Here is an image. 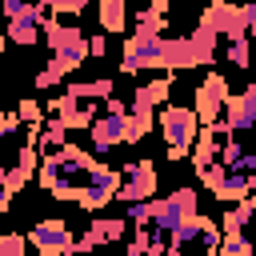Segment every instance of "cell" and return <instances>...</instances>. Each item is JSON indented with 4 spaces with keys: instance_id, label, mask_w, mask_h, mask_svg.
I'll list each match as a JSON object with an SVG mask.
<instances>
[{
    "instance_id": "obj_1",
    "label": "cell",
    "mask_w": 256,
    "mask_h": 256,
    "mask_svg": "<svg viewBox=\"0 0 256 256\" xmlns=\"http://www.w3.org/2000/svg\"><path fill=\"white\" fill-rule=\"evenodd\" d=\"M44 40H48V48H52V60L48 64H56L60 72H76L80 64H84V56H88V40H84V32L76 28V24H64V20H56L52 12H48V20H44Z\"/></svg>"
},
{
    "instance_id": "obj_2",
    "label": "cell",
    "mask_w": 256,
    "mask_h": 256,
    "mask_svg": "<svg viewBox=\"0 0 256 256\" xmlns=\"http://www.w3.org/2000/svg\"><path fill=\"white\" fill-rule=\"evenodd\" d=\"M196 132H200V124H196L192 108H180V104L160 108V136L168 140V160H184L196 144Z\"/></svg>"
},
{
    "instance_id": "obj_3",
    "label": "cell",
    "mask_w": 256,
    "mask_h": 256,
    "mask_svg": "<svg viewBox=\"0 0 256 256\" xmlns=\"http://www.w3.org/2000/svg\"><path fill=\"white\" fill-rule=\"evenodd\" d=\"M160 56H164V36L132 32L128 44H124V56H120V72L124 76H136L140 68H160Z\"/></svg>"
},
{
    "instance_id": "obj_4",
    "label": "cell",
    "mask_w": 256,
    "mask_h": 256,
    "mask_svg": "<svg viewBox=\"0 0 256 256\" xmlns=\"http://www.w3.org/2000/svg\"><path fill=\"white\" fill-rule=\"evenodd\" d=\"M224 104H228V80H224L220 72H208V76H204V84L196 88V104H192L196 124H200V128H212V124L220 120Z\"/></svg>"
},
{
    "instance_id": "obj_5",
    "label": "cell",
    "mask_w": 256,
    "mask_h": 256,
    "mask_svg": "<svg viewBox=\"0 0 256 256\" xmlns=\"http://www.w3.org/2000/svg\"><path fill=\"white\" fill-rule=\"evenodd\" d=\"M120 176L124 180H120L116 200H124V204H148V200H156V168H152V160H132Z\"/></svg>"
},
{
    "instance_id": "obj_6",
    "label": "cell",
    "mask_w": 256,
    "mask_h": 256,
    "mask_svg": "<svg viewBox=\"0 0 256 256\" xmlns=\"http://www.w3.org/2000/svg\"><path fill=\"white\" fill-rule=\"evenodd\" d=\"M28 244L36 248V256H72L76 252V236L64 220H44L28 232Z\"/></svg>"
},
{
    "instance_id": "obj_7",
    "label": "cell",
    "mask_w": 256,
    "mask_h": 256,
    "mask_svg": "<svg viewBox=\"0 0 256 256\" xmlns=\"http://www.w3.org/2000/svg\"><path fill=\"white\" fill-rule=\"evenodd\" d=\"M200 28H204V32H212V36H220V32H224V40H228V44H232V40H248V24H244V16H240V8H236V4H212V8H204Z\"/></svg>"
},
{
    "instance_id": "obj_8",
    "label": "cell",
    "mask_w": 256,
    "mask_h": 256,
    "mask_svg": "<svg viewBox=\"0 0 256 256\" xmlns=\"http://www.w3.org/2000/svg\"><path fill=\"white\" fill-rule=\"evenodd\" d=\"M88 136H92V144H96L100 156L112 152V148L124 144V136H128V112H104V116H96L92 128H88Z\"/></svg>"
},
{
    "instance_id": "obj_9",
    "label": "cell",
    "mask_w": 256,
    "mask_h": 256,
    "mask_svg": "<svg viewBox=\"0 0 256 256\" xmlns=\"http://www.w3.org/2000/svg\"><path fill=\"white\" fill-rule=\"evenodd\" d=\"M160 68H164V72L196 68V56H192V44H188V36H164V56H160Z\"/></svg>"
},
{
    "instance_id": "obj_10",
    "label": "cell",
    "mask_w": 256,
    "mask_h": 256,
    "mask_svg": "<svg viewBox=\"0 0 256 256\" xmlns=\"http://www.w3.org/2000/svg\"><path fill=\"white\" fill-rule=\"evenodd\" d=\"M252 188H256V180H252V176H244V172H228V176L212 188V196H216L220 204H244Z\"/></svg>"
},
{
    "instance_id": "obj_11",
    "label": "cell",
    "mask_w": 256,
    "mask_h": 256,
    "mask_svg": "<svg viewBox=\"0 0 256 256\" xmlns=\"http://www.w3.org/2000/svg\"><path fill=\"white\" fill-rule=\"evenodd\" d=\"M220 144H224V140H220L212 128H200V132H196V144H192V164H196V172H200V176H204V172L216 164Z\"/></svg>"
},
{
    "instance_id": "obj_12",
    "label": "cell",
    "mask_w": 256,
    "mask_h": 256,
    "mask_svg": "<svg viewBox=\"0 0 256 256\" xmlns=\"http://www.w3.org/2000/svg\"><path fill=\"white\" fill-rule=\"evenodd\" d=\"M112 80L108 76H96V80H76V84H68L64 92L76 100V104H84V100H112Z\"/></svg>"
},
{
    "instance_id": "obj_13",
    "label": "cell",
    "mask_w": 256,
    "mask_h": 256,
    "mask_svg": "<svg viewBox=\"0 0 256 256\" xmlns=\"http://www.w3.org/2000/svg\"><path fill=\"white\" fill-rule=\"evenodd\" d=\"M96 20L104 32H124L128 28V4L124 0H100L96 4Z\"/></svg>"
},
{
    "instance_id": "obj_14",
    "label": "cell",
    "mask_w": 256,
    "mask_h": 256,
    "mask_svg": "<svg viewBox=\"0 0 256 256\" xmlns=\"http://www.w3.org/2000/svg\"><path fill=\"white\" fill-rule=\"evenodd\" d=\"M124 228H128V220H92L88 224V232H84V240L96 248V244H116L120 236H124Z\"/></svg>"
},
{
    "instance_id": "obj_15",
    "label": "cell",
    "mask_w": 256,
    "mask_h": 256,
    "mask_svg": "<svg viewBox=\"0 0 256 256\" xmlns=\"http://www.w3.org/2000/svg\"><path fill=\"white\" fill-rule=\"evenodd\" d=\"M176 224H184V216H180V208H176V204H172L168 196H164V200L156 196V200H152V228L168 236V232H172Z\"/></svg>"
},
{
    "instance_id": "obj_16",
    "label": "cell",
    "mask_w": 256,
    "mask_h": 256,
    "mask_svg": "<svg viewBox=\"0 0 256 256\" xmlns=\"http://www.w3.org/2000/svg\"><path fill=\"white\" fill-rule=\"evenodd\" d=\"M164 16H168V4H164V0H156L152 8H140V12H136V32L160 36V32H164Z\"/></svg>"
},
{
    "instance_id": "obj_17",
    "label": "cell",
    "mask_w": 256,
    "mask_h": 256,
    "mask_svg": "<svg viewBox=\"0 0 256 256\" xmlns=\"http://www.w3.org/2000/svg\"><path fill=\"white\" fill-rule=\"evenodd\" d=\"M168 92H172V76H156V80H148L144 88H136V96H132V100H140V104L156 108V104H164V100H168Z\"/></svg>"
},
{
    "instance_id": "obj_18",
    "label": "cell",
    "mask_w": 256,
    "mask_h": 256,
    "mask_svg": "<svg viewBox=\"0 0 256 256\" xmlns=\"http://www.w3.org/2000/svg\"><path fill=\"white\" fill-rule=\"evenodd\" d=\"M188 44H192V56H196V64H212V56H216V36H212V32L196 28V32L188 36Z\"/></svg>"
},
{
    "instance_id": "obj_19",
    "label": "cell",
    "mask_w": 256,
    "mask_h": 256,
    "mask_svg": "<svg viewBox=\"0 0 256 256\" xmlns=\"http://www.w3.org/2000/svg\"><path fill=\"white\" fill-rule=\"evenodd\" d=\"M252 220H256V216H252L248 204H232V208L224 212V224H220V228H224V236H240L244 224H252Z\"/></svg>"
},
{
    "instance_id": "obj_20",
    "label": "cell",
    "mask_w": 256,
    "mask_h": 256,
    "mask_svg": "<svg viewBox=\"0 0 256 256\" xmlns=\"http://www.w3.org/2000/svg\"><path fill=\"white\" fill-rule=\"evenodd\" d=\"M168 200H172V204L180 208V216H184V220L200 216V200H196V192H192V188H176V192H172Z\"/></svg>"
},
{
    "instance_id": "obj_21",
    "label": "cell",
    "mask_w": 256,
    "mask_h": 256,
    "mask_svg": "<svg viewBox=\"0 0 256 256\" xmlns=\"http://www.w3.org/2000/svg\"><path fill=\"white\" fill-rule=\"evenodd\" d=\"M220 256H252V240L240 236H220Z\"/></svg>"
},
{
    "instance_id": "obj_22",
    "label": "cell",
    "mask_w": 256,
    "mask_h": 256,
    "mask_svg": "<svg viewBox=\"0 0 256 256\" xmlns=\"http://www.w3.org/2000/svg\"><path fill=\"white\" fill-rule=\"evenodd\" d=\"M0 256H28V236L4 232V236H0Z\"/></svg>"
},
{
    "instance_id": "obj_23",
    "label": "cell",
    "mask_w": 256,
    "mask_h": 256,
    "mask_svg": "<svg viewBox=\"0 0 256 256\" xmlns=\"http://www.w3.org/2000/svg\"><path fill=\"white\" fill-rule=\"evenodd\" d=\"M228 64L248 68V64H252V44H248V40H232V44H228Z\"/></svg>"
},
{
    "instance_id": "obj_24",
    "label": "cell",
    "mask_w": 256,
    "mask_h": 256,
    "mask_svg": "<svg viewBox=\"0 0 256 256\" xmlns=\"http://www.w3.org/2000/svg\"><path fill=\"white\" fill-rule=\"evenodd\" d=\"M236 108H240V112H244V120L256 128V80L244 88V96H236Z\"/></svg>"
},
{
    "instance_id": "obj_25",
    "label": "cell",
    "mask_w": 256,
    "mask_h": 256,
    "mask_svg": "<svg viewBox=\"0 0 256 256\" xmlns=\"http://www.w3.org/2000/svg\"><path fill=\"white\" fill-rule=\"evenodd\" d=\"M60 80H64V72H60L56 64H48V68H40V72H36V80H32V84H36V88L44 92V88H56Z\"/></svg>"
},
{
    "instance_id": "obj_26",
    "label": "cell",
    "mask_w": 256,
    "mask_h": 256,
    "mask_svg": "<svg viewBox=\"0 0 256 256\" xmlns=\"http://www.w3.org/2000/svg\"><path fill=\"white\" fill-rule=\"evenodd\" d=\"M16 116H20V124H28V128H40V104H36V100H20Z\"/></svg>"
},
{
    "instance_id": "obj_27",
    "label": "cell",
    "mask_w": 256,
    "mask_h": 256,
    "mask_svg": "<svg viewBox=\"0 0 256 256\" xmlns=\"http://www.w3.org/2000/svg\"><path fill=\"white\" fill-rule=\"evenodd\" d=\"M16 160H20V164H16V168H20V172H24V176H32V172H36V168H40V152H36V148H32V144H24V148H20V156H16Z\"/></svg>"
},
{
    "instance_id": "obj_28",
    "label": "cell",
    "mask_w": 256,
    "mask_h": 256,
    "mask_svg": "<svg viewBox=\"0 0 256 256\" xmlns=\"http://www.w3.org/2000/svg\"><path fill=\"white\" fill-rule=\"evenodd\" d=\"M128 220L136 228H152V200L148 204H128Z\"/></svg>"
},
{
    "instance_id": "obj_29",
    "label": "cell",
    "mask_w": 256,
    "mask_h": 256,
    "mask_svg": "<svg viewBox=\"0 0 256 256\" xmlns=\"http://www.w3.org/2000/svg\"><path fill=\"white\" fill-rule=\"evenodd\" d=\"M48 12H56V16H76V12H84V0H52Z\"/></svg>"
},
{
    "instance_id": "obj_30",
    "label": "cell",
    "mask_w": 256,
    "mask_h": 256,
    "mask_svg": "<svg viewBox=\"0 0 256 256\" xmlns=\"http://www.w3.org/2000/svg\"><path fill=\"white\" fill-rule=\"evenodd\" d=\"M48 108H52V112H56V116H72V112H76V108H80V104H76V100H72V96H68V92H60V96H56V100H52V104H48Z\"/></svg>"
},
{
    "instance_id": "obj_31",
    "label": "cell",
    "mask_w": 256,
    "mask_h": 256,
    "mask_svg": "<svg viewBox=\"0 0 256 256\" xmlns=\"http://www.w3.org/2000/svg\"><path fill=\"white\" fill-rule=\"evenodd\" d=\"M128 256H148V228H136V236L128 240Z\"/></svg>"
},
{
    "instance_id": "obj_32",
    "label": "cell",
    "mask_w": 256,
    "mask_h": 256,
    "mask_svg": "<svg viewBox=\"0 0 256 256\" xmlns=\"http://www.w3.org/2000/svg\"><path fill=\"white\" fill-rule=\"evenodd\" d=\"M16 128H20V116H16V112H0V140L12 136Z\"/></svg>"
},
{
    "instance_id": "obj_33",
    "label": "cell",
    "mask_w": 256,
    "mask_h": 256,
    "mask_svg": "<svg viewBox=\"0 0 256 256\" xmlns=\"http://www.w3.org/2000/svg\"><path fill=\"white\" fill-rule=\"evenodd\" d=\"M0 8H4V16H8V20H20V16L28 12V4H24V0H4Z\"/></svg>"
},
{
    "instance_id": "obj_34",
    "label": "cell",
    "mask_w": 256,
    "mask_h": 256,
    "mask_svg": "<svg viewBox=\"0 0 256 256\" xmlns=\"http://www.w3.org/2000/svg\"><path fill=\"white\" fill-rule=\"evenodd\" d=\"M104 52H108V40H104V36H100V32H96V36H92V40H88V56H96V60H100V56H104Z\"/></svg>"
},
{
    "instance_id": "obj_35",
    "label": "cell",
    "mask_w": 256,
    "mask_h": 256,
    "mask_svg": "<svg viewBox=\"0 0 256 256\" xmlns=\"http://www.w3.org/2000/svg\"><path fill=\"white\" fill-rule=\"evenodd\" d=\"M240 16H244V24L252 28V24H256V4H244V8H240Z\"/></svg>"
},
{
    "instance_id": "obj_36",
    "label": "cell",
    "mask_w": 256,
    "mask_h": 256,
    "mask_svg": "<svg viewBox=\"0 0 256 256\" xmlns=\"http://www.w3.org/2000/svg\"><path fill=\"white\" fill-rule=\"evenodd\" d=\"M8 204H12V196H8L4 188H0V212H8Z\"/></svg>"
},
{
    "instance_id": "obj_37",
    "label": "cell",
    "mask_w": 256,
    "mask_h": 256,
    "mask_svg": "<svg viewBox=\"0 0 256 256\" xmlns=\"http://www.w3.org/2000/svg\"><path fill=\"white\" fill-rule=\"evenodd\" d=\"M244 204H248V208H252V216H256V188L248 192V200H244Z\"/></svg>"
},
{
    "instance_id": "obj_38",
    "label": "cell",
    "mask_w": 256,
    "mask_h": 256,
    "mask_svg": "<svg viewBox=\"0 0 256 256\" xmlns=\"http://www.w3.org/2000/svg\"><path fill=\"white\" fill-rule=\"evenodd\" d=\"M0 52H4V36H0Z\"/></svg>"
},
{
    "instance_id": "obj_39",
    "label": "cell",
    "mask_w": 256,
    "mask_h": 256,
    "mask_svg": "<svg viewBox=\"0 0 256 256\" xmlns=\"http://www.w3.org/2000/svg\"><path fill=\"white\" fill-rule=\"evenodd\" d=\"M252 60H256V48H252Z\"/></svg>"
}]
</instances>
